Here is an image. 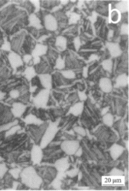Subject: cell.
I'll return each mask as SVG.
<instances>
[{"mask_svg": "<svg viewBox=\"0 0 129 191\" xmlns=\"http://www.w3.org/2000/svg\"><path fill=\"white\" fill-rule=\"evenodd\" d=\"M20 177L22 183L32 189L40 188L42 183V179L33 167H28L21 172Z\"/></svg>", "mask_w": 129, "mask_h": 191, "instance_id": "6da1fadb", "label": "cell"}, {"mask_svg": "<svg viewBox=\"0 0 129 191\" xmlns=\"http://www.w3.org/2000/svg\"><path fill=\"white\" fill-rule=\"evenodd\" d=\"M57 125L55 123H51L47 127L41 139L40 146L42 149L46 148L54 140L58 132Z\"/></svg>", "mask_w": 129, "mask_h": 191, "instance_id": "7a4b0ae2", "label": "cell"}, {"mask_svg": "<svg viewBox=\"0 0 129 191\" xmlns=\"http://www.w3.org/2000/svg\"><path fill=\"white\" fill-rule=\"evenodd\" d=\"M79 147L80 143L77 140H66L61 145V149L68 155H74Z\"/></svg>", "mask_w": 129, "mask_h": 191, "instance_id": "3957f363", "label": "cell"}, {"mask_svg": "<svg viewBox=\"0 0 129 191\" xmlns=\"http://www.w3.org/2000/svg\"><path fill=\"white\" fill-rule=\"evenodd\" d=\"M50 92L48 89H43L37 94L34 99L35 105L37 107H44L47 105L49 100Z\"/></svg>", "mask_w": 129, "mask_h": 191, "instance_id": "277c9868", "label": "cell"}, {"mask_svg": "<svg viewBox=\"0 0 129 191\" xmlns=\"http://www.w3.org/2000/svg\"><path fill=\"white\" fill-rule=\"evenodd\" d=\"M8 60L13 69H16L23 64V60L21 57L16 52L10 53L8 56Z\"/></svg>", "mask_w": 129, "mask_h": 191, "instance_id": "5b68a950", "label": "cell"}, {"mask_svg": "<svg viewBox=\"0 0 129 191\" xmlns=\"http://www.w3.org/2000/svg\"><path fill=\"white\" fill-rule=\"evenodd\" d=\"M31 157L32 161L35 164H38L41 161L43 158V151L40 146H33L31 153Z\"/></svg>", "mask_w": 129, "mask_h": 191, "instance_id": "8992f818", "label": "cell"}, {"mask_svg": "<svg viewBox=\"0 0 129 191\" xmlns=\"http://www.w3.org/2000/svg\"><path fill=\"white\" fill-rule=\"evenodd\" d=\"M26 109V107L25 105L22 103H14L11 109V112L12 114L13 115V117L20 118L23 115Z\"/></svg>", "mask_w": 129, "mask_h": 191, "instance_id": "52a82bcc", "label": "cell"}, {"mask_svg": "<svg viewBox=\"0 0 129 191\" xmlns=\"http://www.w3.org/2000/svg\"><path fill=\"white\" fill-rule=\"evenodd\" d=\"M44 25L49 30L55 31L57 28V22L56 19L51 14H48L44 18Z\"/></svg>", "mask_w": 129, "mask_h": 191, "instance_id": "ba28073f", "label": "cell"}, {"mask_svg": "<svg viewBox=\"0 0 129 191\" xmlns=\"http://www.w3.org/2000/svg\"><path fill=\"white\" fill-rule=\"evenodd\" d=\"M70 167L69 161L67 158L59 159L55 163V167L59 173H64L69 169Z\"/></svg>", "mask_w": 129, "mask_h": 191, "instance_id": "9c48e42d", "label": "cell"}, {"mask_svg": "<svg viewBox=\"0 0 129 191\" xmlns=\"http://www.w3.org/2000/svg\"><path fill=\"white\" fill-rule=\"evenodd\" d=\"M124 151V148L122 146L118 144H114L110 150V155L114 160H116L120 157Z\"/></svg>", "mask_w": 129, "mask_h": 191, "instance_id": "30bf717a", "label": "cell"}, {"mask_svg": "<svg viewBox=\"0 0 129 191\" xmlns=\"http://www.w3.org/2000/svg\"><path fill=\"white\" fill-rule=\"evenodd\" d=\"M40 82L43 87L49 90L52 86V79L50 75L48 74H41L39 76Z\"/></svg>", "mask_w": 129, "mask_h": 191, "instance_id": "8fae6325", "label": "cell"}, {"mask_svg": "<svg viewBox=\"0 0 129 191\" xmlns=\"http://www.w3.org/2000/svg\"><path fill=\"white\" fill-rule=\"evenodd\" d=\"M100 87L101 90L105 93H108L112 90L113 86L110 79L107 78L101 79L100 81Z\"/></svg>", "mask_w": 129, "mask_h": 191, "instance_id": "7c38bea8", "label": "cell"}, {"mask_svg": "<svg viewBox=\"0 0 129 191\" xmlns=\"http://www.w3.org/2000/svg\"><path fill=\"white\" fill-rule=\"evenodd\" d=\"M47 50V46L42 44H37L35 47V49L32 52V56L34 58L40 57V56L44 55Z\"/></svg>", "mask_w": 129, "mask_h": 191, "instance_id": "4fadbf2b", "label": "cell"}, {"mask_svg": "<svg viewBox=\"0 0 129 191\" xmlns=\"http://www.w3.org/2000/svg\"><path fill=\"white\" fill-rule=\"evenodd\" d=\"M108 49L111 55L113 57L119 56L121 54V50L120 49L119 44L116 43H108L107 44Z\"/></svg>", "mask_w": 129, "mask_h": 191, "instance_id": "5bb4252c", "label": "cell"}, {"mask_svg": "<svg viewBox=\"0 0 129 191\" xmlns=\"http://www.w3.org/2000/svg\"><path fill=\"white\" fill-rule=\"evenodd\" d=\"M83 110H84V103H77L70 108V113L73 115L77 116L81 114Z\"/></svg>", "mask_w": 129, "mask_h": 191, "instance_id": "9a60e30c", "label": "cell"}, {"mask_svg": "<svg viewBox=\"0 0 129 191\" xmlns=\"http://www.w3.org/2000/svg\"><path fill=\"white\" fill-rule=\"evenodd\" d=\"M25 121L28 124L40 125L42 124V121L33 114L27 116L25 119Z\"/></svg>", "mask_w": 129, "mask_h": 191, "instance_id": "2e32d148", "label": "cell"}, {"mask_svg": "<svg viewBox=\"0 0 129 191\" xmlns=\"http://www.w3.org/2000/svg\"><path fill=\"white\" fill-rule=\"evenodd\" d=\"M29 21H30V25H31L32 26L35 27L37 28H41L40 21L39 18L37 17L35 14L31 15L29 17Z\"/></svg>", "mask_w": 129, "mask_h": 191, "instance_id": "e0dca14e", "label": "cell"}, {"mask_svg": "<svg viewBox=\"0 0 129 191\" xmlns=\"http://www.w3.org/2000/svg\"><path fill=\"white\" fill-rule=\"evenodd\" d=\"M17 124L18 121L17 120H14L6 124H0V133L3 132H6L12 126L17 125Z\"/></svg>", "mask_w": 129, "mask_h": 191, "instance_id": "ac0fdd59", "label": "cell"}, {"mask_svg": "<svg viewBox=\"0 0 129 191\" xmlns=\"http://www.w3.org/2000/svg\"><path fill=\"white\" fill-rule=\"evenodd\" d=\"M102 121L107 126H112L114 122V117L110 113H106L102 118Z\"/></svg>", "mask_w": 129, "mask_h": 191, "instance_id": "d6986e66", "label": "cell"}, {"mask_svg": "<svg viewBox=\"0 0 129 191\" xmlns=\"http://www.w3.org/2000/svg\"><path fill=\"white\" fill-rule=\"evenodd\" d=\"M116 84L119 86H124L128 83V78L125 74H122L118 77L116 80Z\"/></svg>", "mask_w": 129, "mask_h": 191, "instance_id": "ffe728a7", "label": "cell"}, {"mask_svg": "<svg viewBox=\"0 0 129 191\" xmlns=\"http://www.w3.org/2000/svg\"><path fill=\"white\" fill-rule=\"evenodd\" d=\"M120 12L118 10H113L110 13V20L113 23H116L120 19Z\"/></svg>", "mask_w": 129, "mask_h": 191, "instance_id": "44dd1931", "label": "cell"}, {"mask_svg": "<svg viewBox=\"0 0 129 191\" xmlns=\"http://www.w3.org/2000/svg\"><path fill=\"white\" fill-rule=\"evenodd\" d=\"M25 76L29 80H31L36 75L35 69L33 67L27 68L25 72Z\"/></svg>", "mask_w": 129, "mask_h": 191, "instance_id": "7402d4cb", "label": "cell"}, {"mask_svg": "<svg viewBox=\"0 0 129 191\" xmlns=\"http://www.w3.org/2000/svg\"><path fill=\"white\" fill-rule=\"evenodd\" d=\"M66 41L65 38L63 37H58L56 39V45L62 49H65L66 47Z\"/></svg>", "mask_w": 129, "mask_h": 191, "instance_id": "603a6c76", "label": "cell"}, {"mask_svg": "<svg viewBox=\"0 0 129 191\" xmlns=\"http://www.w3.org/2000/svg\"><path fill=\"white\" fill-rule=\"evenodd\" d=\"M20 129H21V127L19 125H17V124L14 125L8 131H7L6 132L5 136H6V137H9V136L14 135V134L20 130Z\"/></svg>", "mask_w": 129, "mask_h": 191, "instance_id": "cb8c5ba5", "label": "cell"}, {"mask_svg": "<svg viewBox=\"0 0 129 191\" xmlns=\"http://www.w3.org/2000/svg\"><path fill=\"white\" fill-rule=\"evenodd\" d=\"M21 171L18 168H13L10 170L9 174L11 177L15 179H17L20 177Z\"/></svg>", "mask_w": 129, "mask_h": 191, "instance_id": "d4e9b609", "label": "cell"}, {"mask_svg": "<svg viewBox=\"0 0 129 191\" xmlns=\"http://www.w3.org/2000/svg\"><path fill=\"white\" fill-rule=\"evenodd\" d=\"M8 171L7 166L4 163L0 162V178H2Z\"/></svg>", "mask_w": 129, "mask_h": 191, "instance_id": "484cf974", "label": "cell"}, {"mask_svg": "<svg viewBox=\"0 0 129 191\" xmlns=\"http://www.w3.org/2000/svg\"><path fill=\"white\" fill-rule=\"evenodd\" d=\"M62 74L64 77H65L66 78L69 79H72L74 78L75 77L74 73L71 70L63 71Z\"/></svg>", "mask_w": 129, "mask_h": 191, "instance_id": "4316f807", "label": "cell"}, {"mask_svg": "<svg viewBox=\"0 0 129 191\" xmlns=\"http://www.w3.org/2000/svg\"><path fill=\"white\" fill-rule=\"evenodd\" d=\"M104 68L108 71H110L112 70V62L111 60H106L102 63Z\"/></svg>", "mask_w": 129, "mask_h": 191, "instance_id": "83f0119b", "label": "cell"}, {"mask_svg": "<svg viewBox=\"0 0 129 191\" xmlns=\"http://www.w3.org/2000/svg\"><path fill=\"white\" fill-rule=\"evenodd\" d=\"M74 130L75 132H76L77 134H79L80 135L82 136H84L86 135L85 131L84 129V128L80 126H77L74 128Z\"/></svg>", "mask_w": 129, "mask_h": 191, "instance_id": "f1b7e54d", "label": "cell"}, {"mask_svg": "<svg viewBox=\"0 0 129 191\" xmlns=\"http://www.w3.org/2000/svg\"><path fill=\"white\" fill-rule=\"evenodd\" d=\"M117 7L118 8V10L120 12V11L124 12L126 10H127L128 9V5H126L125 2H120L118 5Z\"/></svg>", "mask_w": 129, "mask_h": 191, "instance_id": "f546056e", "label": "cell"}, {"mask_svg": "<svg viewBox=\"0 0 129 191\" xmlns=\"http://www.w3.org/2000/svg\"><path fill=\"white\" fill-rule=\"evenodd\" d=\"M124 173L119 169L114 168L110 172V175L113 176H121L123 175Z\"/></svg>", "mask_w": 129, "mask_h": 191, "instance_id": "4dcf8cb0", "label": "cell"}, {"mask_svg": "<svg viewBox=\"0 0 129 191\" xmlns=\"http://www.w3.org/2000/svg\"><path fill=\"white\" fill-rule=\"evenodd\" d=\"M9 95L11 98L14 99H17L20 96V91L17 89H14L10 92Z\"/></svg>", "mask_w": 129, "mask_h": 191, "instance_id": "1f68e13d", "label": "cell"}, {"mask_svg": "<svg viewBox=\"0 0 129 191\" xmlns=\"http://www.w3.org/2000/svg\"><path fill=\"white\" fill-rule=\"evenodd\" d=\"M65 67V63L64 61L62 60V59L60 58L57 60L56 63V67L58 68V69H62Z\"/></svg>", "mask_w": 129, "mask_h": 191, "instance_id": "d6a6232c", "label": "cell"}, {"mask_svg": "<svg viewBox=\"0 0 129 191\" xmlns=\"http://www.w3.org/2000/svg\"><path fill=\"white\" fill-rule=\"evenodd\" d=\"M78 171L77 169H72L69 171L66 172V174L70 177H74L78 174Z\"/></svg>", "mask_w": 129, "mask_h": 191, "instance_id": "836d02e7", "label": "cell"}, {"mask_svg": "<svg viewBox=\"0 0 129 191\" xmlns=\"http://www.w3.org/2000/svg\"><path fill=\"white\" fill-rule=\"evenodd\" d=\"M11 45L10 43L6 41L4 43V44L2 46V49L6 51H10L11 50Z\"/></svg>", "mask_w": 129, "mask_h": 191, "instance_id": "e575fe53", "label": "cell"}, {"mask_svg": "<svg viewBox=\"0 0 129 191\" xmlns=\"http://www.w3.org/2000/svg\"><path fill=\"white\" fill-rule=\"evenodd\" d=\"M32 56H31L30 55H26L23 57V62H25L26 63H28L30 61H31V59H32Z\"/></svg>", "mask_w": 129, "mask_h": 191, "instance_id": "d590c367", "label": "cell"}, {"mask_svg": "<svg viewBox=\"0 0 129 191\" xmlns=\"http://www.w3.org/2000/svg\"><path fill=\"white\" fill-rule=\"evenodd\" d=\"M61 185V182L59 180V178H58V180H56V181H54V187H55V188H57L58 189V188Z\"/></svg>", "mask_w": 129, "mask_h": 191, "instance_id": "8d00e7d4", "label": "cell"}, {"mask_svg": "<svg viewBox=\"0 0 129 191\" xmlns=\"http://www.w3.org/2000/svg\"><path fill=\"white\" fill-rule=\"evenodd\" d=\"M128 29L129 28L127 25H124L122 27V31H124L123 32V34H128V33L129 32Z\"/></svg>", "mask_w": 129, "mask_h": 191, "instance_id": "74e56055", "label": "cell"}, {"mask_svg": "<svg viewBox=\"0 0 129 191\" xmlns=\"http://www.w3.org/2000/svg\"><path fill=\"white\" fill-rule=\"evenodd\" d=\"M82 148L80 147H79V149L77 150V151L76 152L75 155L76 156H80L82 155Z\"/></svg>", "mask_w": 129, "mask_h": 191, "instance_id": "f35d334b", "label": "cell"}, {"mask_svg": "<svg viewBox=\"0 0 129 191\" xmlns=\"http://www.w3.org/2000/svg\"><path fill=\"white\" fill-rule=\"evenodd\" d=\"M6 96V93L4 92H0V100H2Z\"/></svg>", "mask_w": 129, "mask_h": 191, "instance_id": "ab89813d", "label": "cell"}]
</instances>
